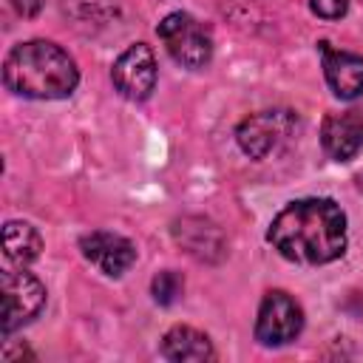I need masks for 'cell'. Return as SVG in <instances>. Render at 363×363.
<instances>
[{"mask_svg": "<svg viewBox=\"0 0 363 363\" xmlns=\"http://www.w3.org/2000/svg\"><path fill=\"white\" fill-rule=\"evenodd\" d=\"M79 250L94 267H99L111 278L128 272L133 267V261H136L133 241H128L119 233H108V230H94V233L82 235L79 238Z\"/></svg>", "mask_w": 363, "mask_h": 363, "instance_id": "cell-8", "label": "cell"}, {"mask_svg": "<svg viewBox=\"0 0 363 363\" xmlns=\"http://www.w3.org/2000/svg\"><path fill=\"white\" fill-rule=\"evenodd\" d=\"M45 306V286L26 269L3 272V335L34 320Z\"/></svg>", "mask_w": 363, "mask_h": 363, "instance_id": "cell-6", "label": "cell"}, {"mask_svg": "<svg viewBox=\"0 0 363 363\" xmlns=\"http://www.w3.org/2000/svg\"><path fill=\"white\" fill-rule=\"evenodd\" d=\"M309 6H312V11H315L318 17H323V20H337V17L346 14L349 0H309Z\"/></svg>", "mask_w": 363, "mask_h": 363, "instance_id": "cell-15", "label": "cell"}, {"mask_svg": "<svg viewBox=\"0 0 363 363\" xmlns=\"http://www.w3.org/2000/svg\"><path fill=\"white\" fill-rule=\"evenodd\" d=\"M3 82L17 96L65 99L79 82L77 62L68 51L48 40H28L14 45L3 60Z\"/></svg>", "mask_w": 363, "mask_h": 363, "instance_id": "cell-2", "label": "cell"}, {"mask_svg": "<svg viewBox=\"0 0 363 363\" xmlns=\"http://www.w3.org/2000/svg\"><path fill=\"white\" fill-rule=\"evenodd\" d=\"M269 244L295 264H329L346 250V216L332 199H298L269 224Z\"/></svg>", "mask_w": 363, "mask_h": 363, "instance_id": "cell-1", "label": "cell"}, {"mask_svg": "<svg viewBox=\"0 0 363 363\" xmlns=\"http://www.w3.org/2000/svg\"><path fill=\"white\" fill-rule=\"evenodd\" d=\"M173 238L199 261H218L224 255V235L221 230L201 218V216H184L173 224Z\"/></svg>", "mask_w": 363, "mask_h": 363, "instance_id": "cell-11", "label": "cell"}, {"mask_svg": "<svg viewBox=\"0 0 363 363\" xmlns=\"http://www.w3.org/2000/svg\"><path fill=\"white\" fill-rule=\"evenodd\" d=\"M11 6L20 17H37L43 9V0H11Z\"/></svg>", "mask_w": 363, "mask_h": 363, "instance_id": "cell-16", "label": "cell"}, {"mask_svg": "<svg viewBox=\"0 0 363 363\" xmlns=\"http://www.w3.org/2000/svg\"><path fill=\"white\" fill-rule=\"evenodd\" d=\"M320 57L332 94L340 99H357L363 94V57L337 51L329 43H320Z\"/></svg>", "mask_w": 363, "mask_h": 363, "instance_id": "cell-10", "label": "cell"}, {"mask_svg": "<svg viewBox=\"0 0 363 363\" xmlns=\"http://www.w3.org/2000/svg\"><path fill=\"white\" fill-rule=\"evenodd\" d=\"M3 247H6V258L11 264L26 267V264L40 258L43 238L28 221H9L3 227Z\"/></svg>", "mask_w": 363, "mask_h": 363, "instance_id": "cell-13", "label": "cell"}, {"mask_svg": "<svg viewBox=\"0 0 363 363\" xmlns=\"http://www.w3.org/2000/svg\"><path fill=\"white\" fill-rule=\"evenodd\" d=\"M295 130H298V119L292 116V111H258L238 125L235 139L247 156L267 159L278 153L295 136Z\"/></svg>", "mask_w": 363, "mask_h": 363, "instance_id": "cell-4", "label": "cell"}, {"mask_svg": "<svg viewBox=\"0 0 363 363\" xmlns=\"http://www.w3.org/2000/svg\"><path fill=\"white\" fill-rule=\"evenodd\" d=\"M156 34L164 43L167 54L184 68H204L213 57V40L207 28L184 11H170L159 23Z\"/></svg>", "mask_w": 363, "mask_h": 363, "instance_id": "cell-3", "label": "cell"}, {"mask_svg": "<svg viewBox=\"0 0 363 363\" xmlns=\"http://www.w3.org/2000/svg\"><path fill=\"white\" fill-rule=\"evenodd\" d=\"M150 289H153V298H156L162 306H170V303H173V301L182 295L184 281H182V275H179V272L164 269V272H159V275L153 278Z\"/></svg>", "mask_w": 363, "mask_h": 363, "instance_id": "cell-14", "label": "cell"}, {"mask_svg": "<svg viewBox=\"0 0 363 363\" xmlns=\"http://www.w3.org/2000/svg\"><path fill=\"white\" fill-rule=\"evenodd\" d=\"M162 354L176 363H204L216 357L210 337L193 326H173L162 337Z\"/></svg>", "mask_w": 363, "mask_h": 363, "instance_id": "cell-12", "label": "cell"}, {"mask_svg": "<svg viewBox=\"0 0 363 363\" xmlns=\"http://www.w3.org/2000/svg\"><path fill=\"white\" fill-rule=\"evenodd\" d=\"M354 182H357V190H360V193H363V170H360V173H357V176H354Z\"/></svg>", "mask_w": 363, "mask_h": 363, "instance_id": "cell-17", "label": "cell"}, {"mask_svg": "<svg viewBox=\"0 0 363 363\" xmlns=\"http://www.w3.org/2000/svg\"><path fill=\"white\" fill-rule=\"evenodd\" d=\"M111 79L122 96H128L133 102L147 99L156 88V57H153L150 45H145V43L128 45L116 57V62L111 68Z\"/></svg>", "mask_w": 363, "mask_h": 363, "instance_id": "cell-7", "label": "cell"}, {"mask_svg": "<svg viewBox=\"0 0 363 363\" xmlns=\"http://www.w3.org/2000/svg\"><path fill=\"white\" fill-rule=\"evenodd\" d=\"M323 150L335 162H346L363 150V105H354L343 113H329L320 128Z\"/></svg>", "mask_w": 363, "mask_h": 363, "instance_id": "cell-9", "label": "cell"}, {"mask_svg": "<svg viewBox=\"0 0 363 363\" xmlns=\"http://www.w3.org/2000/svg\"><path fill=\"white\" fill-rule=\"evenodd\" d=\"M301 329H303L301 303L284 289L267 292L258 306V318H255V340L264 346H284L295 340Z\"/></svg>", "mask_w": 363, "mask_h": 363, "instance_id": "cell-5", "label": "cell"}]
</instances>
